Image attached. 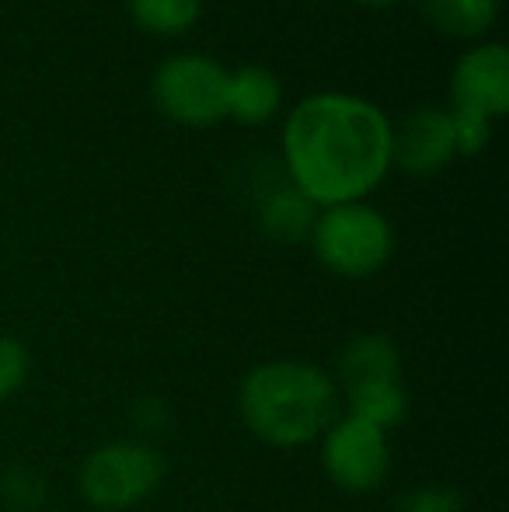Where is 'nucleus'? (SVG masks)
<instances>
[{
    "instance_id": "nucleus-13",
    "label": "nucleus",
    "mask_w": 509,
    "mask_h": 512,
    "mask_svg": "<svg viewBox=\"0 0 509 512\" xmlns=\"http://www.w3.org/2000/svg\"><path fill=\"white\" fill-rule=\"evenodd\" d=\"M342 411L353 418H363V422L377 425L384 432H394L408 415V391L401 384V377L367 380V384L342 391Z\"/></svg>"
},
{
    "instance_id": "nucleus-8",
    "label": "nucleus",
    "mask_w": 509,
    "mask_h": 512,
    "mask_svg": "<svg viewBox=\"0 0 509 512\" xmlns=\"http://www.w3.org/2000/svg\"><path fill=\"white\" fill-rule=\"evenodd\" d=\"M457 157L454 126L443 105H419L394 126L391 164L412 178H433Z\"/></svg>"
},
{
    "instance_id": "nucleus-12",
    "label": "nucleus",
    "mask_w": 509,
    "mask_h": 512,
    "mask_svg": "<svg viewBox=\"0 0 509 512\" xmlns=\"http://www.w3.org/2000/svg\"><path fill=\"white\" fill-rule=\"evenodd\" d=\"M314 216H318V206L304 192L293 189L290 182L265 192L262 203H258V227H262L265 237H272L279 244L307 241V234L314 227Z\"/></svg>"
},
{
    "instance_id": "nucleus-3",
    "label": "nucleus",
    "mask_w": 509,
    "mask_h": 512,
    "mask_svg": "<svg viewBox=\"0 0 509 512\" xmlns=\"http://www.w3.org/2000/svg\"><path fill=\"white\" fill-rule=\"evenodd\" d=\"M168 478V457L147 439H105L77 467V495L95 512H129L154 499Z\"/></svg>"
},
{
    "instance_id": "nucleus-5",
    "label": "nucleus",
    "mask_w": 509,
    "mask_h": 512,
    "mask_svg": "<svg viewBox=\"0 0 509 512\" xmlns=\"http://www.w3.org/2000/svg\"><path fill=\"white\" fill-rule=\"evenodd\" d=\"M227 84H231V70L213 56L178 53L154 70L150 95L164 119L206 129L227 119Z\"/></svg>"
},
{
    "instance_id": "nucleus-4",
    "label": "nucleus",
    "mask_w": 509,
    "mask_h": 512,
    "mask_svg": "<svg viewBox=\"0 0 509 512\" xmlns=\"http://www.w3.org/2000/svg\"><path fill=\"white\" fill-rule=\"evenodd\" d=\"M321 269L339 279H370L394 258V227L377 206L342 203L318 209L307 234Z\"/></svg>"
},
{
    "instance_id": "nucleus-16",
    "label": "nucleus",
    "mask_w": 509,
    "mask_h": 512,
    "mask_svg": "<svg viewBox=\"0 0 509 512\" xmlns=\"http://www.w3.org/2000/svg\"><path fill=\"white\" fill-rule=\"evenodd\" d=\"M450 112V126H454V150L457 157H475L482 150H489L492 133H496V122L482 119V115H471V112Z\"/></svg>"
},
{
    "instance_id": "nucleus-2",
    "label": "nucleus",
    "mask_w": 509,
    "mask_h": 512,
    "mask_svg": "<svg viewBox=\"0 0 509 512\" xmlns=\"http://www.w3.org/2000/svg\"><path fill=\"white\" fill-rule=\"evenodd\" d=\"M342 394L332 370L311 359H265L238 384V415L248 436L272 450H300L339 418Z\"/></svg>"
},
{
    "instance_id": "nucleus-14",
    "label": "nucleus",
    "mask_w": 509,
    "mask_h": 512,
    "mask_svg": "<svg viewBox=\"0 0 509 512\" xmlns=\"http://www.w3.org/2000/svg\"><path fill=\"white\" fill-rule=\"evenodd\" d=\"M203 7L206 0H126V11L136 28L157 39H178L192 32L203 18Z\"/></svg>"
},
{
    "instance_id": "nucleus-6",
    "label": "nucleus",
    "mask_w": 509,
    "mask_h": 512,
    "mask_svg": "<svg viewBox=\"0 0 509 512\" xmlns=\"http://www.w3.org/2000/svg\"><path fill=\"white\" fill-rule=\"evenodd\" d=\"M321 471L339 492L370 495L391 474V432L339 411L318 439Z\"/></svg>"
},
{
    "instance_id": "nucleus-10",
    "label": "nucleus",
    "mask_w": 509,
    "mask_h": 512,
    "mask_svg": "<svg viewBox=\"0 0 509 512\" xmlns=\"http://www.w3.org/2000/svg\"><path fill=\"white\" fill-rule=\"evenodd\" d=\"M283 108V81L262 63H245L231 70L227 84V119L241 126H265Z\"/></svg>"
},
{
    "instance_id": "nucleus-15",
    "label": "nucleus",
    "mask_w": 509,
    "mask_h": 512,
    "mask_svg": "<svg viewBox=\"0 0 509 512\" xmlns=\"http://www.w3.org/2000/svg\"><path fill=\"white\" fill-rule=\"evenodd\" d=\"M32 373V352L18 335L0 331V405L11 401L14 394H21V387L28 384Z\"/></svg>"
},
{
    "instance_id": "nucleus-7",
    "label": "nucleus",
    "mask_w": 509,
    "mask_h": 512,
    "mask_svg": "<svg viewBox=\"0 0 509 512\" xmlns=\"http://www.w3.org/2000/svg\"><path fill=\"white\" fill-rule=\"evenodd\" d=\"M447 108L482 115L489 122H499L509 112V49L503 42L482 39L457 56Z\"/></svg>"
},
{
    "instance_id": "nucleus-9",
    "label": "nucleus",
    "mask_w": 509,
    "mask_h": 512,
    "mask_svg": "<svg viewBox=\"0 0 509 512\" xmlns=\"http://www.w3.org/2000/svg\"><path fill=\"white\" fill-rule=\"evenodd\" d=\"M332 377L339 384V394L346 387L367 384V380L401 377V352L394 338L384 335V331H360L342 345Z\"/></svg>"
},
{
    "instance_id": "nucleus-1",
    "label": "nucleus",
    "mask_w": 509,
    "mask_h": 512,
    "mask_svg": "<svg viewBox=\"0 0 509 512\" xmlns=\"http://www.w3.org/2000/svg\"><path fill=\"white\" fill-rule=\"evenodd\" d=\"M394 122L377 102L349 91H318L297 102L283 126L290 185L318 209L363 203L387 178Z\"/></svg>"
},
{
    "instance_id": "nucleus-11",
    "label": "nucleus",
    "mask_w": 509,
    "mask_h": 512,
    "mask_svg": "<svg viewBox=\"0 0 509 512\" xmlns=\"http://www.w3.org/2000/svg\"><path fill=\"white\" fill-rule=\"evenodd\" d=\"M429 28L464 42H482L499 21V0H419Z\"/></svg>"
},
{
    "instance_id": "nucleus-17",
    "label": "nucleus",
    "mask_w": 509,
    "mask_h": 512,
    "mask_svg": "<svg viewBox=\"0 0 509 512\" xmlns=\"http://www.w3.org/2000/svg\"><path fill=\"white\" fill-rule=\"evenodd\" d=\"M360 7H391V4H398V0H356Z\"/></svg>"
}]
</instances>
